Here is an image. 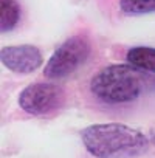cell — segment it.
I'll return each instance as SVG.
<instances>
[{
  "instance_id": "obj_1",
  "label": "cell",
  "mask_w": 155,
  "mask_h": 158,
  "mask_svg": "<svg viewBox=\"0 0 155 158\" xmlns=\"http://www.w3.org/2000/svg\"><path fill=\"white\" fill-rule=\"evenodd\" d=\"M92 95L106 104L132 102L155 92V77L130 64H113L101 68L90 81Z\"/></svg>"
},
{
  "instance_id": "obj_2",
  "label": "cell",
  "mask_w": 155,
  "mask_h": 158,
  "mask_svg": "<svg viewBox=\"0 0 155 158\" xmlns=\"http://www.w3.org/2000/svg\"><path fill=\"white\" fill-rule=\"evenodd\" d=\"M84 147L95 158H135L149 149V138L126 124H93L81 132Z\"/></svg>"
},
{
  "instance_id": "obj_3",
  "label": "cell",
  "mask_w": 155,
  "mask_h": 158,
  "mask_svg": "<svg viewBox=\"0 0 155 158\" xmlns=\"http://www.w3.org/2000/svg\"><path fill=\"white\" fill-rule=\"evenodd\" d=\"M92 44L86 34H76L61 44L50 56L44 76L48 79H64L73 74L90 56Z\"/></svg>"
},
{
  "instance_id": "obj_4",
  "label": "cell",
  "mask_w": 155,
  "mask_h": 158,
  "mask_svg": "<svg viewBox=\"0 0 155 158\" xmlns=\"http://www.w3.org/2000/svg\"><path fill=\"white\" fill-rule=\"evenodd\" d=\"M65 90L51 82H36L25 87L19 95V107L33 116H47L64 107Z\"/></svg>"
},
{
  "instance_id": "obj_5",
  "label": "cell",
  "mask_w": 155,
  "mask_h": 158,
  "mask_svg": "<svg viewBox=\"0 0 155 158\" xmlns=\"http://www.w3.org/2000/svg\"><path fill=\"white\" fill-rule=\"evenodd\" d=\"M2 64L14 73L30 74L42 65V53L34 45H13L3 47L0 51Z\"/></svg>"
},
{
  "instance_id": "obj_6",
  "label": "cell",
  "mask_w": 155,
  "mask_h": 158,
  "mask_svg": "<svg viewBox=\"0 0 155 158\" xmlns=\"http://www.w3.org/2000/svg\"><path fill=\"white\" fill-rule=\"evenodd\" d=\"M126 59L130 65L146 73L155 74V48L153 47H132L127 51Z\"/></svg>"
},
{
  "instance_id": "obj_7",
  "label": "cell",
  "mask_w": 155,
  "mask_h": 158,
  "mask_svg": "<svg viewBox=\"0 0 155 158\" xmlns=\"http://www.w3.org/2000/svg\"><path fill=\"white\" fill-rule=\"evenodd\" d=\"M20 5L17 0H0V30L2 33L13 31L20 22Z\"/></svg>"
},
{
  "instance_id": "obj_8",
  "label": "cell",
  "mask_w": 155,
  "mask_h": 158,
  "mask_svg": "<svg viewBox=\"0 0 155 158\" xmlns=\"http://www.w3.org/2000/svg\"><path fill=\"white\" fill-rule=\"evenodd\" d=\"M119 10L127 16L155 13V0H119Z\"/></svg>"
}]
</instances>
